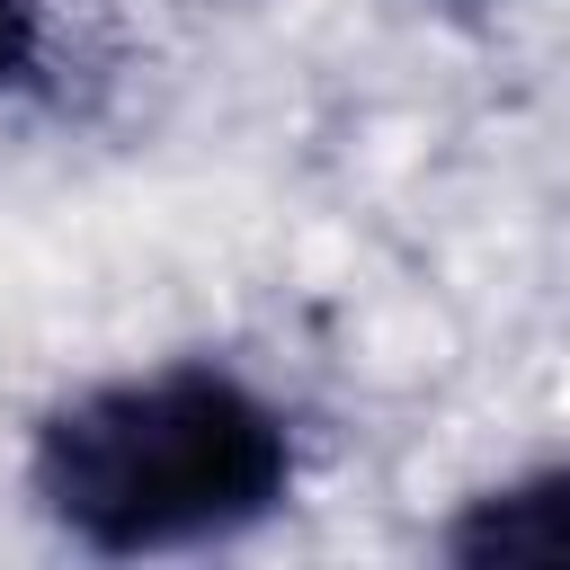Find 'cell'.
Returning a JSON list of instances; mask_svg holds the SVG:
<instances>
[{
    "mask_svg": "<svg viewBox=\"0 0 570 570\" xmlns=\"http://www.w3.org/2000/svg\"><path fill=\"white\" fill-rule=\"evenodd\" d=\"M27 490L89 552H187L285 508L294 428L223 365L116 374L36 428Z\"/></svg>",
    "mask_w": 570,
    "mask_h": 570,
    "instance_id": "obj_1",
    "label": "cell"
},
{
    "mask_svg": "<svg viewBox=\"0 0 570 570\" xmlns=\"http://www.w3.org/2000/svg\"><path fill=\"white\" fill-rule=\"evenodd\" d=\"M436 552L472 561V570H499V561L570 570V463H543V472H517V481L463 499L454 525L436 534Z\"/></svg>",
    "mask_w": 570,
    "mask_h": 570,
    "instance_id": "obj_2",
    "label": "cell"
},
{
    "mask_svg": "<svg viewBox=\"0 0 570 570\" xmlns=\"http://www.w3.org/2000/svg\"><path fill=\"white\" fill-rule=\"evenodd\" d=\"M53 45V0H0V89H27Z\"/></svg>",
    "mask_w": 570,
    "mask_h": 570,
    "instance_id": "obj_3",
    "label": "cell"
}]
</instances>
